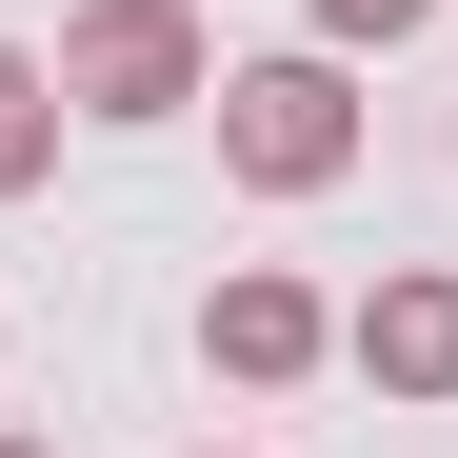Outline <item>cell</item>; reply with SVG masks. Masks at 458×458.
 <instances>
[{
  "label": "cell",
  "mask_w": 458,
  "mask_h": 458,
  "mask_svg": "<svg viewBox=\"0 0 458 458\" xmlns=\"http://www.w3.org/2000/svg\"><path fill=\"white\" fill-rule=\"evenodd\" d=\"M319 40L359 60V40H419V0H319Z\"/></svg>",
  "instance_id": "obj_6"
},
{
  "label": "cell",
  "mask_w": 458,
  "mask_h": 458,
  "mask_svg": "<svg viewBox=\"0 0 458 458\" xmlns=\"http://www.w3.org/2000/svg\"><path fill=\"white\" fill-rule=\"evenodd\" d=\"M339 359L378 378V399H458V279H438V259H399V279L339 319Z\"/></svg>",
  "instance_id": "obj_4"
},
{
  "label": "cell",
  "mask_w": 458,
  "mask_h": 458,
  "mask_svg": "<svg viewBox=\"0 0 458 458\" xmlns=\"http://www.w3.org/2000/svg\"><path fill=\"white\" fill-rule=\"evenodd\" d=\"M60 100H81V120H199L219 100L199 0H81V21H60Z\"/></svg>",
  "instance_id": "obj_2"
},
{
  "label": "cell",
  "mask_w": 458,
  "mask_h": 458,
  "mask_svg": "<svg viewBox=\"0 0 458 458\" xmlns=\"http://www.w3.org/2000/svg\"><path fill=\"white\" fill-rule=\"evenodd\" d=\"M60 120H81V100H60V60L0 40V199H40V180H60Z\"/></svg>",
  "instance_id": "obj_5"
},
{
  "label": "cell",
  "mask_w": 458,
  "mask_h": 458,
  "mask_svg": "<svg viewBox=\"0 0 458 458\" xmlns=\"http://www.w3.org/2000/svg\"><path fill=\"white\" fill-rule=\"evenodd\" d=\"M0 458H40V438H0Z\"/></svg>",
  "instance_id": "obj_7"
},
{
  "label": "cell",
  "mask_w": 458,
  "mask_h": 458,
  "mask_svg": "<svg viewBox=\"0 0 458 458\" xmlns=\"http://www.w3.org/2000/svg\"><path fill=\"white\" fill-rule=\"evenodd\" d=\"M219 160H240L259 199H339L359 180V81H339V40H279L219 81Z\"/></svg>",
  "instance_id": "obj_1"
},
{
  "label": "cell",
  "mask_w": 458,
  "mask_h": 458,
  "mask_svg": "<svg viewBox=\"0 0 458 458\" xmlns=\"http://www.w3.org/2000/svg\"><path fill=\"white\" fill-rule=\"evenodd\" d=\"M199 359L240 378V399H279V378H319V359H339V299H319V279H279V259H240V279L199 299Z\"/></svg>",
  "instance_id": "obj_3"
}]
</instances>
